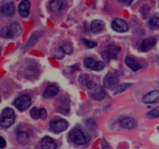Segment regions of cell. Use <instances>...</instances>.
Segmentation results:
<instances>
[{"instance_id": "obj_1", "label": "cell", "mask_w": 159, "mask_h": 149, "mask_svg": "<svg viewBox=\"0 0 159 149\" xmlns=\"http://www.w3.org/2000/svg\"><path fill=\"white\" fill-rule=\"evenodd\" d=\"M69 137L71 141L78 145H83L90 140V136L85 130L75 127L70 131Z\"/></svg>"}, {"instance_id": "obj_2", "label": "cell", "mask_w": 159, "mask_h": 149, "mask_svg": "<svg viewBox=\"0 0 159 149\" xmlns=\"http://www.w3.org/2000/svg\"><path fill=\"white\" fill-rule=\"evenodd\" d=\"M15 122V113L11 108H5L2 112L0 118V124L2 127L7 128L12 126Z\"/></svg>"}, {"instance_id": "obj_3", "label": "cell", "mask_w": 159, "mask_h": 149, "mask_svg": "<svg viewBox=\"0 0 159 149\" xmlns=\"http://www.w3.org/2000/svg\"><path fill=\"white\" fill-rule=\"evenodd\" d=\"M120 50V47H116L113 44L109 45L107 50L102 52V56L105 61H109L111 59L117 58V54Z\"/></svg>"}, {"instance_id": "obj_4", "label": "cell", "mask_w": 159, "mask_h": 149, "mask_svg": "<svg viewBox=\"0 0 159 149\" xmlns=\"http://www.w3.org/2000/svg\"><path fill=\"white\" fill-rule=\"evenodd\" d=\"M15 106L20 111H24L27 110L31 105V99L27 95H23L17 98L14 102Z\"/></svg>"}, {"instance_id": "obj_5", "label": "cell", "mask_w": 159, "mask_h": 149, "mask_svg": "<svg viewBox=\"0 0 159 149\" xmlns=\"http://www.w3.org/2000/svg\"><path fill=\"white\" fill-rule=\"evenodd\" d=\"M104 86L111 90H116L119 86V79L114 74L108 73L103 79Z\"/></svg>"}, {"instance_id": "obj_6", "label": "cell", "mask_w": 159, "mask_h": 149, "mask_svg": "<svg viewBox=\"0 0 159 149\" xmlns=\"http://www.w3.org/2000/svg\"><path fill=\"white\" fill-rule=\"evenodd\" d=\"M68 127V123L65 120H54L50 123V128L54 133H61L66 130Z\"/></svg>"}, {"instance_id": "obj_7", "label": "cell", "mask_w": 159, "mask_h": 149, "mask_svg": "<svg viewBox=\"0 0 159 149\" xmlns=\"http://www.w3.org/2000/svg\"><path fill=\"white\" fill-rule=\"evenodd\" d=\"M85 66L94 71H101L105 67V63L102 61H97L92 57H87L84 61Z\"/></svg>"}, {"instance_id": "obj_8", "label": "cell", "mask_w": 159, "mask_h": 149, "mask_svg": "<svg viewBox=\"0 0 159 149\" xmlns=\"http://www.w3.org/2000/svg\"><path fill=\"white\" fill-rule=\"evenodd\" d=\"M112 28L115 31H117V32L120 33H124L128 29V25L122 19L116 18L112 22Z\"/></svg>"}, {"instance_id": "obj_9", "label": "cell", "mask_w": 159, "mask_h": 149, "mask_svg": "<svg viewBox=\"0 0 159 149\" xmlns=\"http://www.w3.org/2000/svg\"><path fill=\"white\" fill-rule=\"evenodd\" d=\"M155 43H156V40L155 37H149V38L144 39L140 43L139 50L143 52H147L155 47Z\"/></svg>"}, {"instance_id": "obj_10", "label": "cell", "mask_w": 159, "mask_h": 149, "mask_svg": "<svg viewBox=\"0 0 159 149\" xmlns=\"http://www.w3.org/2000/svg\"><path fill=\"white\" fill-rule=\"evenodd\" d=\"M0 13L5 16H12L15 13V6L13 2H6L0 6Z\"/></svg>"}, {"instance_id": "obj_11", "label": "cell", "mask_w": 159, "mask_h": 149, "mask_svg": "<svg viewBox=\"0 0 159 149\" xmlns=\"http://www.w3.org/2000/svg\"><path fill=\"white\" fill-rule=\"evenodd\" d=\"M159 99V90H154L144 95L142 100L144 103H153Z\"/></svg>"}, {"instance_id": "obj_12", "label": "cell", "mask_w": 159, "mask_h": 149, "mask_svg": "<svg viewBox=\"0 0 159 149\" xmlns=\"http://www.w3.org/2000/svg\"><path fill=\"white\" fill-rule=\"evenodd\" d=\"M57 110L60 113L64 115H67L70 112V101L68 98L65 97L61 99L60 104L58 106Z\"/></svg>"}, {"instance_id": "obj_13", "label": "cell", "mask_w": 159, "mask_h": 149, "mask_svg": "<svg viewBox=\"0 0 159 149\" xmlns=\"http://www.w3.org/2000/svg\"><path fill=\"white\" fill-rule=\"evenodd\" d=\"M120 124L126 129H134L137 127V121L132 117H124L120 120Z\"/></svg>"}, {"instance_id": "obj_14", "label": "cell", "mask_w": 159, "mask_h": 149, "mask_svg": "<svg viewBox=\"0 0 159 149\" xmlns=\"http://www.w3.org/2000/svg\"><path fill=\"white\" fill-rule=\"evenodd\" d=\"M30 9V2L29 1H22L19 4L18 10L19 13L21 16L26 17L29 15Z\"/></svg>"}, {"instance_id": "obj_15", "label": "cell", "mask_w": 159, "mask_h": 149, "mask_svg": "<svg viewBox=\"0 0 159 149\" xmlns=\"http://www.w3.org/2000/svg\"><path fill=\"white\" fill-rule=\"evenodd\" d=\"M41 149H56L57 145L54 140L50 137H44L40 142Z\"/></svg>"}, {"instance_id": "obj_16", "label": "cell", "mask_w": 159, "mask_h": 149, "mask_svg": "<svg viewBox=\"0 0 159 149\" xmlns=\"http://www.w3.org/2000/svg\"><path fill=\"white\" fill-rule=\"evenodd\" d=\"M59 92V88L57 85L51 84V85H48L45 91L43 92V96L44 98H51L54 96H57V94Z\"/></svg>"}, {"instance_id": "obj_17", "label": "cell", "mask_w": 159, "mask_h": 149, "mask_svg": "<svg viewBox=\"0 0 159 149\" xmlns=\"http://www.w3.org/2000/svg\"><path fill=\"white\" fill-rule=\"evenodd\" d=\"M125 63L130 69L133 70L134 71H137L141 68V65L138 63V61L134 60V59L131 58L130 57H125Z\"/></svg>"}, {"instance_id": "obj_18", "label": "cell", "mask_w": 159, "mask_h": 149, "mask_svg": "<svg viewBox=\"0 0 159 149\" xmlns=\"http://www.w3.org/2000/svg\"><path fill=\"white\" fill-rule=\"evenodd\" d=\"M9 31H10L11 36H12V38L14 37H17V36L20 35L22 32V29L20 25L19 24L16 22H14L12 24L10 25V26L9 27Z\"/></svg>"}, {"instance_id": "obj_19", "label": "cell", "mask_w": 159, "mask_h": 149, "mask_svg": "<svg viewBox=\"0 0 159 149\" xmlns=\"http://www.w3.org/2000/svg\"><path fill=\"white\" fill-rule=\"evenodd\" d=\"M102 28H103V23L100 20H94L90 26V29L94 34H98V33L101 32Z\"/></svg>"}, {"instance_id": "obj_20", "label": "cell", "mask_w": 159, "mask_h": 149, "mask_svg": "<svg viewBox=\"0 0 159 149\" xmlns=\"http://www.w3.org/2000/svg\"><path fill=\"white\" fill-rule=\"evenodd\" d=\"M64 2L61 0H57V1H51L50 2V9L53 12H59L61 9L63 8Z\"/></svg>"}, {"instance_id": "obj_21", "label": "cell", "mask_w": 159, "mask_h": 149, "mask_svg": "<svg viewBox=\"0 0 159 149\" xmlns=\"http://www.w3.org/2000/svg\"><path fill=\"white\" fill-rule=\"evenodd\" d=\"M29 134H28L26 132L20 130V131H19L18 133H17V141H18L20 144H26V143L29 141Z\"/></svg>"}, {"instance_id": "obj_22", "label": "cell", "mask_w": 159, "mask_h": 149, "mask_svg": "<svg viewBox=\"0 0 159 149\" xmlns=\"http://www.w3.org/2000/svg\"><path fill=\"white\" fill-rule=\"evenodd\" d=\"M148 26L152 29H156L159 28V16L154 15L151 17L148 22Z\"/></svg>"}, {"instance_id": "obj_23", "label": "cell", "mask_w": 159, "mask_h": 149, "mask_svg": "<svg viewBox=\"0 0 159 149\" xmlns=\"http://www.w3.org/2000/svg\"><path fill=\"white\" fill-rule=\"evenodd\" d=\"M105 95L106 93L104 88H102V87H99L93 94V97L96 100H102L105 97Z\"/></svg>"}, {"instance_id": "obj_24", "label": "cell", "mask_w": 159, "mask_h": 149, "mask_svg": "<svg viewBox=\"0 0 159 149\" xmlns=\"http://www.w3.org/2000/svg\"><path fill=\"white\" fill-rule=\"evenodd\" d=\"M38 74V70L35 67H30L26 70V76L29 78L30 79H34Z\"/></svg>"}, {"instance_id": "obj_25", "label": "cell", "mask_w": 159, "mask_h": 149, "mask_svg": "<svg viewBox=\"0 0 159 149\" xmlns=\"http://www.w3.org/2000/svg\"><path fill=\"white\" fill-rule=\"evenodd\" d=\"M147 116L149 119H155V118L159 117V106L156 107V108L153 109L148 112L147 114Z\"/></svg>"}, {"instance_id": "obj_26", "label": "cell", "mask_w": 159, "mask_h": 149, "mask_svg": "<svg viewBox=\"0 0 159 149\" xmlns=\"http://www.w3.org/2000/svg\"><path fill=\"white\" fill-rule=\"evenodd\" d=\"M0 35H1V37H5V38H12V36H11L9 27L2 28L0 30Z\"/></svg>"}, {"instance_id": "obj_27", "label": "cell", "mask_w": 159, "mask_h": 149, "mask_svg": "<svg viewBox=\"0 0 159 149\" xmlns=\"http://www.w3.org/2000/svg\"><path fill=\"white\" fill-rule=\"evenodd\" d=\"M61 49L65 54H70L73 52L72 46L71 44H69V43H64L61 47Z\"/></svg>"}, {"instance_id": "obj_28", "label": "cell", "mask_w": 159, "mask_h": 149, "mask_svg": "<svg viewBox=\"0 0 159 149\" xmlns=\"http://www.w3.org/2000/svg\"><path fill=\"white\" fill-rule=\"evenodd\" d=\"M30 115L31 117L34 120H37L40 118V110H37V108L34 107V108L31 109L30 110Z\"/></svg>"}, {"instance_id": "obj_29", "label": "cell", "mask_w": 159, "mask_h": 149, "mask_svg": "<svg viewBox=\"0 0 159 149\" xmlns=\"http://www.w3.org/2000/svg\"><path fill=\"white\" fill-rule=\"evenodd\" d=\"M129 85H130V84H127V83H124L120 85L119 86L117 87V88L114 91L115 94H119V93H123L124 91H125L126 88H127Z\"/></svg>"}, {"instance_id": "obj_30", "label": "cell", "mask_w": 159, "mask_h": 149, "mask_svg": "<svg viewBox=\"0 0 159 149\" xmlns=\"http://www.w3.org/2000/svg\"><path fill=\"white\" fill-rule=\"evenodd\" d=\"M82 42H83V43H85V46L88 47L89 48L95 47H96V45H97V43H96V42L91 41V40H86V39H82Z\"/></svg>"}, {"instance_id": "obj_31", "label": "cell", "mask_w": 159, "mask_h": 149, "mask_svg": "<svg viewBox=\"0 0 159 149\" xmlns=\"http://www.w3.org/2000/svg\"><path fill=\"white\" fill-rule=\"evenodd\" d=\"M89 81V79L87 74H82V75L79 77V82H80L82 85H86L87 82H88Z\"/></svg>"}, {"instance_id": "obj_32", "label": "cell", "mask_w": 159, "mask_h": 149, "mask_svg": "<svg viewBox=\"0 0 159 149\" xmlns=\"http://www.w3.org/2000/svg\"><path fill=\"white\" fill-rule=\"evenodd\" d=\"M40 118L42 120H45L47 118V116H48V113H47L46 110L43 108L40 109Z\"/></svg>"}, {"instance_id": "obj_33", "label": "cell", "mask_w": 159, "mask_h": 149, "mask_svg": "<svg viewBox=\"0 0 159 149\" xmlns=\"http://www.w3.org/2000/svg\"><path fill=\"white\" fill-rule=\"evenodd\" d=\"M64 54H65V53H64V51H62L61 47L56 51V54L54 56H55V57H57V58H62V57H64Z\"/></svg>"}, {"instance_id": "obj_34", "label": "cell", "mask_w": 159, "mask_h": 149, "mask_svg": "<svg viewBox=\"0 0 159 149\" xmlns=\"http://www.w3.org/2000/svg\"><path fill=\"white\" fill-rule=\"evenodd\" d=\"M102 149H111V147L110 146V144H108L107 140L104 139V138L102 140Z\"/></svg>"}, {"instance_id": "obj_35", "label": "cell", "mask_w": 159, "mask_h": 149, "mask_svg": "<svg viewBox=\"0 0 159 149\" xmlns=\"http://www.w3.org/2000/svg\"><path fill=\"white\" fill-rule=\"evenodd\" d=\"M6 145V142L5 139L2 137H0V148H4Z\"/></svg>"}, {"instance_id": "obj_36", "label": "cell", "mask_w": 159, "mask_h": 149, "mask_svg": "<svg viewBox=\"0 0 159 149\" xmlns=\"http://www.w3.org/2000/svg\"><path fill=\"white\" fill-rule=\"evenodd\" d=\"M120 2L126 3V4L127 5H130V3L132 2V0H130V1H129V0H124V1H123V0H120Z\"/></svg>"}, {"instance_id": "obj_37", "label": "cell", "mask_w": 159, "mask_h": 149, "mask_svg": "<svg viewBox=\"0 0 159 149\" xmlns=\"http://www.w3.org/2000/svg\"><path fill=\"white\" fill-rule=\"evenodd\" d=\"M0 101H1V97H0Z\"/></svg>"}]
</instances>
